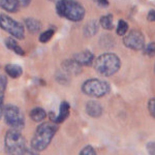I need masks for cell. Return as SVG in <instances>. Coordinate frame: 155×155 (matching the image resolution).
<instances>
[{"instance_id": "obj_1", "label": "cell", "mask_w": 155, "mask_h": 155, "mask_svg": "<svg viewBox=\"0 0 155 155\" xmlns=\"http://www.w3.org/2000/svg\"><path fill=\"white\" fill-rule=\"evenodd\" d=\"M58 131V126L54 122H44L36 127L35 134L31 140V149L36 153L46 150Z\"/></svg>"}, {"instance_id": "obj_2", "label": "cell", "mask_w": 155, "mask_h": 155, "mask_svg": "<svg viewBox=\"0 0 155 155\" xmlns=\"http://www.w3.org/2000/svg\"><path fill=\"white\" fill-rule=\"evenodd\" d=\"M4 149L8 154H35L36 152L27 147L26 139L18 129H9L4 137Z\"/></svg>"}, {"instance_id": "obj_3", "label": "cell", "mask_w": 155, "mask_h": 155, "mask_svg": "<svg viewBox=\"0 0 155 155\" xmlns=\"http://www.w3.org/2000/svg\"><path fill=\"white\" fill-rule=\"evenodd\" d=\"M56 12L59 17L72 22L82 21L86 15L83 4L77 0H58L56 2Z\"/></svg>"}, {"instance_id": "obj_4", "label": "cell", "mask_w": 155, "mask_h": 155, "mask_svg": "<svg viewBox=\"0 0 155 155\" xmlns=\"http://www.w3.org/2000/svg\"><path fill=\"white\" fill-rule=\"evenodd\" d=\"M94 69L104 77H111L119 71L121 60L115 53H104L94 59Z\"/></svg>"}, {"instance_id": "obj_5", "label": "cell", "mask_w": 155, "mask_h": 155, "mask_svg": "<svg viewBox=\"0 0 155 155\" xmlns=\"http://www.w3.org/2000/svg\"><path fill=\"white\" fill-rule=\"evenodd\" d=\"M82 92L87 96L101 98L106 96L111 90V87L107 82L99 79H89L84 82L81 87Z\"/></svg>"}, {"instance_id": "obj_6", "label": "cell", "mask_w": 155, "mask_h": 155, "mask_svg": "<svg viewBox=\"0 0 155 155\" xmlns=\"http://www.w3.org/2000/svg\"><path fill=\"white\" fill-rule=\"evenodd\" d=\"M3 118L6 125L14 129L21 130L25 127V117L19 107L15 104H6L3 110Z\"/></svg>"}, {"instance_id": "obj_7", "label": "cell", "mask_w": 155, "mask_h": 155, "mask_svg": "<svg viewBox=\"0 0 155 155\" xmlns=\"http://www.w3.org/2000/svg\"><path fill=\"white\" fill-rule=\"evenodd\" d=\"M0 28L16 39L25 38L24 25L11 18L6 14H0Z\"/></svg>"}, {"instance_id": "obj_8", "label": "cell", "mask_w": 155, "mask_h": 155, "mask_svg": "<svg viewBox=\"0 0 155 155\" xmlns=\"http://www.w3.org/2000/svg\"><path fill=\"white\" fill-rule=\"evenodd\" d=\"M123 45L126 48L134 50V51H141L145 46V36L142 31L137 29L130 30L123 37Z\"/></svg>"}, {"instance_id": "obj_9", "label": "cell", "mask_w": 155, "mask_h": 155, "mask_svg": "<svg viewBox=\"0 0 155 155\" xmlns=\"http://www.w3.org/2000/svg\"><path fill=\"white\" fill-rule=\"evenodd\" d=\"M69 113H71V106L67 101H62L60 104L59 107V113L55 114L54 112H50V118H51V121L54 122L56 124H60L63 123L65 120L69 117Z\"/></svg>"}, {"instance_id": "obj_10", "label": "cell", "mask_w": 155, "mask_h": 155, "mask_svg": "<svg viewBox=\"0 0 155 155\" xmlns=\"http://www.w3.org/2000/svg\"><path fill=\"white\" fill-rule=\"evenodd\" d=\"M72 59L76 62H78L81 66H91L93 64L95 56H94V54L91 51L86 50V51L74 54L72 56Z\"/></svg>"}, {"instance_id": "obj_11", "label": "cell", "mask_w": 155, "mask_h": 155, "mask_svg": "<svg viewBox=\"0 0 155 155\" xmlns=\"http://www.w3.org/2000/svg\"><path fill=\"white\" fill-rule=\"evenodd\" d=\"M62 66V71H65L66 74H68L69 76H79L82 71L83 68L80 65L78 62L74 61V59H67L64 60L61 64Z\"/></svg>"}, {"instance_id": "obj_12", "label": "cell", "mask_w": 155, "mask_h": 155, "mask_svg": "<svg viewBox=\"0 0 155 155\" xmlns=\"http://www.w3.org/2000/svg\"><path fill=\"white\" fill-rule=\"evenodd\" d=\"M86 113L91 118H99L104 113V107L99 101H89L86 104Z\"/></svg>"}, {"instance_id": "obj_13", "label": "cell", "mask_w": 155, "mask_h": 155, "mask_svg": "<svg viewBox=\"0 0 155 155\" xmlns=\"http://www.w3.org/2000/svg\"><path fill=\"white\" fill-rule=\"evenodd\" d=\"M99 30V22L97 20H91L84 26L83 33L86 37H93L98 33Z\"/></svg>"}, {"instance_id": "obj_14", "label": "cell", "mask_w": 155, "mask_h": 155, "mask_svg": "<svg viewBox=\"0 0 155 155\" xmlns=\"http://www.w3.org/2000/svg\"><path fill=\"white\" fill-rule=\"evenodd\" d=\"M25 27L31 34H36L39 33L41 30V22L34 18H26L24 20Z\"/></svg>"}, {"instance_id": "obj_15", "label": "cell", "mask_w": 155, "mask_h": 155, "mask_svg": "<svg viewBox=\"0 0 155 155\" xmlns=\"http://www.w3.org/2000/svg\"><path fill=\"white\" fill-rule=\"evenodd\" d=\"M4 71H5L7 76L11 77L12 79H18L23 74V68L18 64L14 63L6 64L5 67H4Z\"/></svg>"}, {"instance_id": "obj_16", "label": "cell", "mask_w": 155, "mask_h": 155, "mask_svg": "<svg viewBox=\"0 0 155 155\" xmlns=\"http://www.w3.org/2000/svg\"><path fill=\"white\" fill-rule=\"evenodd\" d=\"M19 0H0V8L7 12H16L19 9Z\"/></svg>"}, {"instance_id": "obj_17", "label": "cell", "mask_w": 155, "mask_h": 155, "mask_svg": "<svg viewBox=\"0 0 155 155\" xmlns=\"http://www.w3.org/2000/svg\"><path fill=\"white\" fill-rule=\"evenodd\" d=\"M29 116H30V118H31V120H33L34 122H41L46 119L47 113L42 107H36L30 111Z\"/></svg>"}, {"instance_id": "obj_18", "label": "cell", "mask_w": 155, "mask_h": 155, "mask_svg": "<svg viewBox=\"0 0 155 155\" xmlns=\"http://www.w3.org/2000/svg\"><path fill=\"white\" fill-rule=\"evenodd\" d=\"M99 25L106 30H112L114 29V22H113V15L107 14L102 16L99 19Z\"/></svg>"}, {"instance_id": "obj_19", "label": "cell", "mask_w": 155, "mask_h": 155, "mask_svg": "<svg viewBox=\"0 0 155 155\" xmlns=\"http://www.w3.org/2000/svg\"><path fill=\"white\" fill-rule=\"evenodd\" d=\"M55 80H56L57 83L61 84V85H67L71 82V76L68 74H66L65 71H57L55 74Z\"/></svg>"}, {"instance_id": "obj_20", "label": "cell", "mask_w": 155, "mask_h": 155, "mask_svg": "<svg viewBox=\"0 0 155 155\" xmlns=\"http://www.w3.org/2000/svg\"><path fill=\"white\" fill-rule=\"evenodd\" d=\"M54 34H55V29L50 28L39 34L38 41H39V42H41V44H47V42L50 41V39L54 36Z\"/></svg>"}, {"instance_id": "obj_21", "label": "cell", "mask_w": 155, "mask_h": 155, "mask_svg": "<svg viewBox=\"0 0 155 155\" xmlns=\"http://www.w3.org/2000/svg\"><path fill=\"white\" fill-rule=\"evenodd\" d=\"M128 31V23L124 20H119L116 28V33L119 36H124Z\"/></svg>"}, {"instance_id": "obj_22", "label": "cell", "mask_w": 155, "mask_h": 155, "mask_svg": "<svg viewBox=\"0 0 155 155\" xmlns=\"http://www.w3.org/2000/svg\"><path fill=\"white\" fill-rule=\"evenodd\" d=\"M143 51H144V54L146 55V56H148L149 58H153L154 53H155V45H154V42L151 41V42H149L148 45L144 46Z\"/></svg>"}, {"instance_id": "obj_23", "label": "cell", "mask_w": 155, "mask_h": 155, "mask_svg": "<svg viewBox=\"0 0 155 155\" xmlns=\"http://www.w3.org/2000/svg\"><path fill=\"white\" fill-rule=\"evenodd\" d=\"M96 151L91 145H87L80 151V155H95Z\"/></svg>"}, {"instance_id": "obj_24", "label": "cell", "mask_w": 155, "mask_h": 155, "mask_svg": "<svg viewBox=\"0 0 155 155\" xmlns=\"http://www.w3.org/2000/svg\"><path fill=\"white\" fill-rule=\"evenodd\" d=\"M113 37H112L111 35H102L101 38V41H99V44H101V46L102 47V48L104 49H111V46L109 45V41L110 39H112Z\"/></svg>"}, {"instance_id": "obj_25", "label": "cell", "mask_w": 155, "mask_h": 155, "mask_svg": "<svg viewBox=\"0 0 155 155\" xmlns=\"http://www.w3.org/2000/svg\"><path fill=\"white\" fill-rule=\"evenodd\" d=\"M7 87V78L4 74H0V91L4 92Z\"/></svg>"}, {"instance_id": "obj_26", "label": "cell", "mask_w": 155, "mask_h": 155, "mask_svg": "<svg viewBox=\"0 0 155 155\" xmlns=\"http://www.w3.org/2000/svg\"><path fill=\"white\" fill-rule=\"evenodd\" d=\"M148 111L151 117H155V99L151 98L148 101Z\"/></svg>"}, {"instance_id": "obj_27", "label": "cell", "mask_w": 155, "mask_h": 155, "mask_svg": "<svg viewBox=\"0 0 155 155\" xmlns=\"http://www.w3.org/2000/svg\"><path fill=\"white\" fill-rule=\"evenodd\" d=\"M3 110H4V92L0 91V120L3 117Z\"/></svg>"}, {"instance_id": "obj_28", "label": "cell", "mask_w": 155, "mask_h": 155, "mask_svg": "<svg viewBox=\"0 0 155 155\" xmlns=\"http://www.w3.org/2000/svg\"><path fill=\"white\" fill-rule=\"evenodd\" d=\"M147 151H148L149 154H152L153 155L155 153L154 151V142H149L148 144H147Z\"/></svg>"}, {"instance_id": "obj_29", "label": "cell", "mask_w": 155, "mask_h": 155, "mask_svg": "<svg viewBox=\"0 0 155 155\" xmlns=\"http://www.w3.org/2000/svg\"><path fill=\"white\" fill-rule=\"evenodd\" d=\"M147 20H148L149 22H154L155 21V11H154V9H150V11H149Z\"/></svg>"}, {"instance_id": "obj_30", "label": "cell", "mask_w": 155, "mask_h": 155, "mask_svg": "<svg viewBox=\"0 0 155 155\" xmlns=\"http://www.w3.org/2000/svg\"><path fill=\"white\" fill-rule=\"evenodd\" d=\"M96 3L101 7H107L110 5V2L107 0H96Z\"/></svg>"}, {"instance_id": "obj_31", "label": "cell", "mask_w": 155, "mask_h": 155, "mask_svg": "<svg viewBox=\"0 0 155 155\" xmlns=\"http://www.w3.org/2000/svg\"><path fill=\"white\" fill-rule=\"evenodd\" d=\"M20 2V5L23 6V7H27L30 4V2H31V0H19Z\"/></svg>"}, {"instance_id": "obj_32", "label": "cell", "mask_w": 155, "mask_h": 155, "mask_svg": "<svg viewBox=\"0 0 155 155\" xmlns=\"http://www.w3.org/2000/svg\"><path fill=\"white\" fill-rule=\"evenodd\" d=\"M51 1H55V2H57V1H58V0H51Z\"/></svg>"}, {"instance_id": "obj_33", "label": "cell", "mask_w": 155, "mask_h": 155, "mask_svg": "<svg viewBox=\"0 0 155 155\" xmlns=\"http://www.w3.org/2000/svg\"><path fill=\"white\" fill-rule=\"evenodd\" d=\"M93 1H95V2H96V0H93Z\"/></svg>"}]
</instances>
